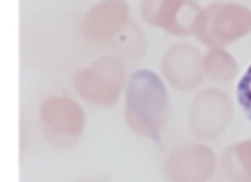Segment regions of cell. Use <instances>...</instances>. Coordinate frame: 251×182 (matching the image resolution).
<instances>
[{
  "instance_id": "6da1fadb",
  "label": "cell",
  "mask_w": 251,
  "mask_h": 182,
  "mask_svg": "<svg viewBox=\"0 0 251 182\" xmlns=\"http://www.w3.org/2000/svg\"><path fill=\"white\" fill-rule=\"evenodd\" d=\"M124 119L134 134L158 141L171 119V98L155 72L136 70L126 88Z\"/></svg>"
},
{
  "instance_id": "7a4b0ae2",
  "label": "cell",
  "mask_w": 251,
  "mask_h": 182,
  "mask_svg": "<svg viewBox=\"0 0 251 182\" xmlns=\"http://www.w3.org/2000/svg\"><path fill=\"white\" fill-rule=\"evenodd\" d=\"M126 86V67L121 59L105 55L74 74L77 96L93 107H112L121 98Z\"/></svg>"
},
{
  "instance_id": "3957f363",
  "label": "cell",
  "mask_w": 251,
  "mask_h": 182,
  "mask_svg": "<svg viewBox=\"0 0 251 182\" xmlns=\"http://www.w3.org/2000/svg\"><path fill=\"white\" fill-rule=\"evenodd\" d=\"M251 33V11L241 4H212L203 9L195 36L208 48H224Z\"/></svg>"
},
{
  "instance_id": "277c9868",
  "label": "cell",
  "mask_w": 251,
  "mask_h": 182,
  "mask_svg": "<svg viewBox=\"0 0 251 182\" xmlns=\"http://www.w3.org/2000/svg\"><path fill=\"white\" fill-rule=\"evenodd\" d=\"M84 112L69 96H50L40 107V124L49 143L60 150L71 148L84 133Z\"/></svg>"
},
{
  "instance_id": "5b68a950",
  "label": "cell",
  "mask_w": 251,
  "mask_h": 182,
  "mask_svg": "<svg viewBox=\"0 0 251 182\" xmlns=\"http://www.w3.org/2000/svg\"><path fill=\"white\" fill-rule=\"evenodd\" d=\"M203 9L195 0H143L141 18L145 23L174 36L195 35Z\"/></svg>"
},
{
  "instance_id": "8992f818",
  "label": "cell",
  "mask_w": 251,
  "mask_h": 182,
  "mask_svg": "<svg viewBox=\"0 0 251 182\" xmlns=\"http://www.w3.org/2000/svg\"><path fill=\"white\" fill-rule=\"evenodd\" d=\"M232 119V102L224 91L206 88L196 93L189 109V126L201 139L220 136Z\"/></svg>"
},
{
  "instance_id": "52a82bcc",
  "label": "cell",
  "mask_w": 251,
  "mask_h": 182,
  "mask_svg": "<svg viewBox=\"0 0 251 182\" xmlns=\"http://www.w3.org/2000/svg\"><path fill=\"white\" fill-rule=\"evenodd\" d=\"M217 167V157L205 144H182L171 151L164 163L169 182H206Z\"/></svg>"
},
{
  "instance_id": "ba28073f",
  "label": "cell",
  "mask_w": 251,
  "mask_h": 182,
  "mask_svg": "<svg viewBox=\"0 0 251 182\" xmlns=\"http://www.w3.org/2000/svg\"><path fill=\"white\" fill-rule=\"evenodd\" d=\"M129 23V5L126 0H100L84 14L81 31L91 42L112 45Z\"/></svg>"
},
{
  "instance_id": "9c48e42d",
  "label": "cell",
  "mask_w": 251,
  "mask_h": 182,
  "mask_svg": "<svg viewBox=\"0 0 251 182\" xmlns=\"http://www.w3.org/2000/svg\"><path fill=\"white\" fill-rule=\"evenodd\" d=\"M160 69L165 81L181 91L195 90L205 77L201 52L189 43L172 45L162 57Z\"/></svg>"
},
{
  "instance_id": "30bf717a",
  "label": "cell",
  "mask_w": 251,
  "mask_h": 182,
  "mask_svg": "<svg viewBox=\"0 0 251 182\" xmlns=\"http://www.w3.org/2000/svg\"><path fill=\"white\" fill-rule=\"evenodd\" d=\"M220 163L226 177L232 182H251V139L230 144Z\"/></svg>"
},
{
  "instance_id": "8fae6325",
  "label": "cell",
  "mask_w": 251,
  "mask_h": 182,
  "mask_svg": "<svg viewBox=\"0 0 251 182\" xmlns=\"http://www.w3.org/2000/svg\"><path fill=\"white\" fill-rule=\"evenodd\" d=\"M203 67L205 76L220 83H229L237 74L236 59L224 48H210L203 55Z\"/></svg>"
},
{
  "instance_id": "7c38bea8",
  "label": "cell",
  "mask_w": 251,
  "mask_h": 182,
  "mask_svg": "<svg viewBox=\"0 0 251 182\" xmlns=\"http://www.w3.org/2000/svg\"><path fill=\"white\" fill-rule=\"evenodd\" d=\"M112 46L126 57H140L147 50V40L143 31L131 21L129 26L112 42Z\"/></svg>"
},
{
  "instance_id": "4fadbf2b",
  "label": "cell",
  "mask_w": 251,
  "mask_h": 182,
  "mask_svg": "<svg viewBox=\"0 0 251 182\" xmlns=\"http://www.w3.org/2000/svg\"><path fill=\"white\" fill-rule=\"evenodd\" d=\"M236 95H237V102H239L241 109L244 110V114H246L251 122V64H250V67L244 70L241 79L237 81Z\"/></svg>"
}]
</instances>
